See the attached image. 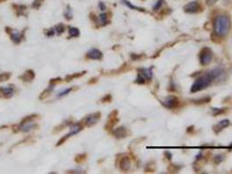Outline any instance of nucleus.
Returning <instances> with one entry per match:
<instances>
[{"mask_svg": "<svg viewBox=\"0 0 232 174\" xmlns=\"http://www.w3.org/2000/svg\"><path fill=\"white\" fill-rule=\"evenodd\" d=\"M224 159V156H223V154H219V155H216L214 157V162L216 164H219V163H221L222 161H223Z\"/></svg>", "mask_w": 232, "mask_h": 174, "instance_id": "21", "label": "nucleus"}, {"mask_svg": "<svg viewBox=\"0 0 232 174\" xmlns=\"http://www.w3.org/2000/svg\"><path fill=\"white\" fill-rule=\"evenodd\" d=\"M65 17L66 19H71V18H73V13H72V11L71 9L67 7V9L66 10V11H65Z\"/></svg>", "mask_w": 232, "mask_h": 174, "instance_id": "23", "label": "nucleus"}, {"mask_svg": "<svg viewBox=\"0 0 232 174\" xmlns=\"http://www.w3.org/2000/svg\"><path fill=\"white\" fill-rule=\"evenodd\" d=\"M108 22L107 20V15L106 13H101L99 16V23L100 24V25H106Z\"/></svg>", "mask_w": 232, "mask_h": 174, "instance_id": "16", "label": "nucleus"}, {"mask_svg": "<svg viewBox=\"0 0 232 174\" xmlns=\"http://www.w3.org/2000/svg\"><path fill=\"white\" fill-rule=\"evenodd\" d=\"M230 29V20L225 15L216 17L214 21V32L216 36L225 37Z\"/></svg>", "mask_w": 232, "mask_h": 174, "instance_id": "1", "label": "nucleus"}, {"mask_svg": "<svg viewBox=\"0 0 232 174\" xmlns=\"http://www.w3.org/2000/svg\"><path fill=\"white\" fill-rule=\"evenodd\" d=\"M214 80L215 76L213 72L211 71L206 72L205 74L196 78V81L194 82V84L192 85L190 91L191 92H197V91H200L206 89L207 87H209L210 84Z\"/></svg>", "mask_w": 232, "mask_h": 174, "instance_id": "2", "label": "nucleus"}, {"mask_svg": "<svg viewBox=\"0 0 232 174\" xmlns=\"http://www.w3.org/2000/svg\"><path fill=\"white\" fill-rule=\"evenodd\" d=\"M161 5H162V0H159V1H157L155 3V5H154L153 9H154V11H157V10H159L161 7Z\"/></svg>", "mask_w": 232, "mask_h": 174, "instance_id": "26", "label": "nucleus"}, {"mask_svg": "<svg viewBox=\"0 0 232 174\" xmlns=\"http://www.w3.org/2000/svg\"><path fill=\"white\" fill-rule=\"evenodd\" d=\"M0 92L1 94L5 97V98H11L12 95H13L14 90L12 87H10V86H5V87H2L0 89Z\"/></svg>", "mask_w": 232, "mask_h": 174, "instance_id": "11", "label": "nucleus"}, {"mask_svg": "<svg viewBox=\"0 0 232 174\" xmlns=\"http://www.w3.org/2000/svg\"><path fill=\"white\" fill-rule=\"evenodd\" d=\"M34 127V122L32 120H27L26 122H22V124L20 125V130L23 132H29L30 130H32Z\"/></svg>", "mask_w": 232, "mask_h": 174, "instance_id": "12", "label": "nucleus"}, {"mask_svg": "<svg viewBox=\"0 0 232 174\" xmlns=\"http://www.w3.org/2000/svg\"><path fill=\"white\" fill-rule=\"evenodd\" d=\"M165 154H166V155H168V157H167V158H168V159H171V156H172V155H171V153H170V152H165Z\"/></svg>", "mask_w": 232, "mask_h": 174, "instance_id": "30", "label": "nucleus"}, {"mask_svg": "<svg viewBox=\"0 0 232 174\" xmlns=\"http://www.w3.org/2000/svg\"><path fill=\"white\" fill-rule=\"evenodd\" d=\"M209 100H210V98H202V99H196V100H193V102L196 103V104H202V103H207L209 102Z\"/></svg>", "mask_w": 232, "mask_h": 174, "instance_id": "25", "label": "nucleus"}, {"mask_svg": "<svg viewBox=\"0 0 232 174\" xmlns=\"http://www.w3.org/2000/svg\"><path fill=\"white\" fill-rule=\"evenodd\" d=\"M114 134L116 138H125L127 136V130L124 127H119L114 131Z\"/></svg>", "mask_w": 232, "mask_h": 174, "instance_id": "14", "label": "nucleus"}, {"mask_svg": "<svg viewBox=\"0 0 232 174\" xmlns=\"http://www.w3.org/2000/svg\"><path fill=\"white\" fill-rule=\"evenodd\" d=\"M224 109L223 108H212V112H213V114L214 116H216V115H219V114H222L224 112Z\"/></svg>", "mask_w": 232, "mask_h": 174, "instance_id": "20", "label": "nucleus"}, {"mask_svg": "<svg viewBox=\"0 0 232 174\" xmlns=\"http://www.w3.org/2000/svg\"><path fill=\"white\" fill-rule=\"evenodd\" d=\"M199 10H200V6L196 1L190 2L184 6V11L185 12H188V13H196L197 11H199Z\"/></svg>", "mask_w": 232, "mask_h": 174, "instance_id": "6", "label": "nucleus"}, {"mask_svg": "<svg viewBox=\"0 0 232 174\" xmlns=\"http://www.w3.org/2000/svg\"><path fill=\"white\" fill-rule=\"evenodd\" d=\"M11 39H12L15 43H19L20 40H21V34H20L18 31H12V34H11Z\"/></svg>", "mask_w": 232, "mask_h": 174, "instance_id": "17", "label": "nucleus"}, {"mask_svg": "<svg viewBox=\"0 0 232 174\" xmlns=\"http://www.w3.org/2000/svg\"><path fill=\"white\" fill-rule=\"evenodd\" d=\"M33 77H34V74H33V72H27L25 73V75L22 77V78H23L25 81H31L33 78Z\"/></svg>", "mask_w": 232, "mask_h": 174, "instance_id": "19", "label": "nucleus"}, {"mask_svg": "<svg viewBox=\"0 0 232 174\" xmlns=\"http://www.w3.org/2000/svg\"><path fill=\"white\" fill-rule=\"evenodd\" d=\"M81 129H82L81 126H80V125H78V124H77V125H73V126L71 127L70 132H69L68 134H66V135L65 136L64 138H62V139H61V140L59 141V144H58V145H60V144L62 143V142H64V141L66 140V138H69V137H71L72 135H75V134L79 133V132H80L81 131Z\"/></svg>", "mask_w": 232, "mask_h": 174, "instance_id": "7", "label": "nucleus"}, {"mask_svg": "<svg viewBox=\"0 0 232 174\" xmlns=\"http://www.w3.org/2000/svg\"><path fill=\"white\" fill-rule=\"evenodd\" d=\"M99 6H100V8L101 11H105V9H106V6H105V5L103 3H100V4H99Z\"/></svg>", "mask_w": 232, "mask_h": 174, "instance_id": "29", "label": "nucleus"}, {"mask_svg": "<svg viewBox=\"0 0 232 174\" xmlns=\"http://www.w3.org/2000/svg\"><path fill=\"white\" fill-rule=\"evenodd\" d=\"M153 77L152 68H141L139 70V73L135 82L138 84H144L146 80H150Z\"/></svg>", "mask_w": 232, "mask_h": 174, "instance_id": "3", "label": "nucleus"}, {"mask_svg": "<svg viewBox=\"0 0 232 174\" xmlns=\"http://www.w3.org/2000/svg\"><path fill=\"white\" fill-rule=\"evenodd\" d=\"M54 31H55V33H57L58 35L61 34V33L64 31V26H63L62 25H57V26L54 28Z\"/></svg>", "mask_w": 232, "mask_h": 174, "instance_id": "22", "label": "nucleus"}, {"mask_svg": "<svg viewBox=\"0 0 232 174\" xmlns=\"http://www.w3.org/2000/svg\"><path fill=\"white\" fill-rule=\"evenodd\" d=\"M102 56V52L97 49H92L87 52V58L91 59H101Z\"/></svg>", "mask_w": 232, "mask_h": 174, "instance_id": "9", "label": "nucleus"}, {"mask_svg": "<svg viewBox=\"0 0 232 174\" xmlns=\"http://www.w3.org/2000/svg\"><path fill=\"white\" fill-rule=\"evenodd\" d=\"M130 165H131V162L129 160L128 158H124L121 159V163H120V167L121 169L124 171V172H127L129 170L130 168Z\"/></svg>", "mask_w": 232, "mask_h": 174, "instance_id": "13", "label": "nucleus"}, {"mask_svg": "<svg viewBox=\"0 0 232 174\" xmlns=\"http://www.w3.org/2000/svg\"><path fill=\"white\" fill-rule=\"evenodd\" d=\"M41 3H42V0H34L32 6H33L34 8H39L41 5Z\"/></svg>", "mask_w": 232, "mask_h": 174, "instance_id": "27", "label": "nucleus"}, {"mask_svg": "<svg viewBox=\"0 0 232 174\" xmlns=\"http://www.w3.org/2000/svg\"><path fill=\"white\" fill-rule=\"evenodd\" d=\"M161 103H162V105L166 108L172 109V108L177 105L178 99L175 97H174V96H169V97H167V98H164L163 100L161 101Z\"/></svg>", "mask_w": 232, "mask_h": 174, "instance_id": "5", "label": "nucleus"}, {"mask_svg": "<svg viewBox=\"0 0 232 174\" xmlns=\"http://www.w3.org/2000/svg\"><path fill=\"white\" fill-rule=\"evenodd\" d=\"M72 90H73V88H70V89L65 90V91H60V92L58 94V97H59V98H60V97H64V96H66V95H67V94L70 93Z\"/></svg>", "mask_w": 232, "mask_h": 174, "instance_id": "24", "label": "nucleus"}, {"mask_svg": "<svg viewBox=\"0 0 232 174\" xmlns=\"http://www.w3.org/2000/svg\"><path fill=\"white\" fill-rule=\"evenodd\" d=\"M202 153L200 152L198 155H196V158H197V159H200V158H202Z\"/></svg>", "mask_w": 232, "mask_h": 174, "instance_id": "31", "label": "nucleus"}, {"mask_svg": "<svg viewBox=\"0 0 232 174\" xmlns=\"http://www.w3.org/2000/svg\"><path fill=\"white\" fill-rule=\"evenodd\" d=\"M230 120L229 119H223V120H221L220 122H218V124H216V125H214L213 127V130L215 131L216 133H218L221 131L224 128H226L227 126L230 125Z\"/></svg>", "mask_w": 232, "mask_h": 174, "instance_id": "8", "label": "nucleus"}, {"mask_svg": "<svg viewBox=\"0 0 232 174\" xmlns=\"http://www.w3.org/2000/svg\"><path fill=\"white\" fill-rule=\"evenodd\" d=\"M100 117V113L89 115V116L86 118V124H87V126H92V125H95L96 123L98 122V120H99Z\"/></svg>", "mask_w": 232, "mask_h": 174, "instance_id": "10", "label": "nucleus"}, {"mask_svg": "<svg viewBox=\"0 0 232 174\" xmlns=\"http://www.w3.org/2000/svg\"><path fill=\"white\" fill-rule=\"evenodd\" d=\"M69 35L71 37H78L80 35V31L78 30L77 28H75V27H70L69 28Z\"/></svg>", "mask_w": 232, "mask_h": 174, "instance_id": "18", "label": "nucleus"}, {"mask_svg": "<svg viewBox=\"0 0 232 174\" xmlns=\"http://www.w3.org/2000/svg\"><path fill=\"white\" fill-rule=\"evenodd\" d=\"M199 58H200V63L202 65H207L212 60V51L209 48L205 47L202 50L199 55Z\"/></svg>", "mask_w": 232, "mask_h": 174, "instance_id": "4", "label": "nucleus"}, {"mask_svg": "<svg viewBox=\"0 0 232 174\" xmlns=\"http://www.w3.org/2000/svg\"><path fill=\"white\" fill-rule=\"evenodd\" d=\"M122 1V3L125 5H127L128 7H129L130 9L132 10H135V11H145V10L143 9V8H141V7H137L135 5H133L129 1H127V0H121Z\"/></svg>", "mask_w": 232, "mask_h": 174, "instance_id": "15", "label": "nucleus"}, {"mask_svg": "<svg viewBox=\"0 0 232 174\" xmlns=\"http://www.w3.org/2000/svg\"><path fill=\"white\" fill-rule=\"evenodd\" d=\"M218 0H207L206 1V4L209 5V6H211V5H214Z\"/></svg>", "mask_w": 232, "mask_h": 174, "instance_id": "28", "label": "nucleus"}, {"mask_svg": "<svg viewBox=\"0 0 232 174\" xmlns=\"http://www.w3.org/2000/svg\"><path fill=\"white\" fill-rule=\"evenodd\" d=\"M230 147H232V143L230 144Z\"/></svg>", "mask_w": 232, "mask_h": 174, "instance_id": "32", "label": "nucleus"}]
</instances>
